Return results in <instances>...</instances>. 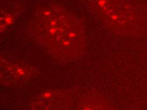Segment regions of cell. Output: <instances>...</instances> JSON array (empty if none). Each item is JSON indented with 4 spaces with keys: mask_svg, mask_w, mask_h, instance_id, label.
Segmentation results:
<instances>
[{
    "mask_svg": "<svg viewBox=\"0 0 147 110\" xmlns=\"http://www.w3.org/2000/svg\"><path fill=\"white\" fill-rule=\"evenodd\" d=\"M56 91L47 93L32 103L30 110H64L65 98Z\"/></svg>",
    "mask_w": 147,
    "mask_h": 110,
    "instance_id": "obj_3",
    "label": "cell"
},
{
    "mask_svg": "<svg viewBox=\"0 0 147 110\" xmlns=\"http://www.w3.org/2000/svg\"><path fill=\"white\" fill-rule=\"evenodd\" d=\"M30 30L39 46L58 59H76L84 51L85 35L81 23L59 6L48 5L36 10Z\"/></svg>",
    "mask_w": 147,
    "mask_h": 110,
    "instance_id": "obj_1",
    "label": "cell"
},
{
    "mask_svg": "<svg viewBox=\"0 0 147 110\" xmlns=\"http://www.w3.org/2000/svg\"><path fill=\"white\" fill-rule=\"evenodd\" d=\"M76 110H114L107 101L98 96L86 97L79 103Z\"/></svg>",
    "mask_w": 147,
    "mask_h": 110,
    "instance_id": "obj_4",
    "label": "cell"
},
{
    "mask_svg": "<svg viewBox=\"0 0 147 110\" xmlns=\"http://www.w3.org/2000/svg\"><path fill=\"white\" fill-rule=\"evenodd\" d=\"M96 10L104 24L112 31L131 33L141 24V17L129 0H95Z\"/></svg>",
    "mask_w": 147,
    "mask_h": 110,
    "instance_id": "obj_2",
    "label": "cell"
}]
</instances>
